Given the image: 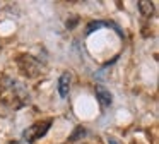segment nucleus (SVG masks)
Instances as JSON below:
<instances>
[{"mask_svg": "<svg viewBox=\"0 0 159 144\" xmlns=\"http://www.w3.org/2000/svg\"><path fill=\"white\" fill-rule=\"evenodd\" d=\"M52 123H53L52 120H45V122H36V123H33V125L24 132V139L28 141L29 144L36 142V141L41 139V137L45 136L46 132H48V129L52 127Z\"/></svg>", "mask_w": 159, "mask_h": 144, "instance_id": "f257e3e1", "label": "nucleus"}, {"mask_svg": "<svg viewBox=\"0 0 159 144\" xmlns=\"http://www.w3.org/2000/svg\"><path fill=\"white\" fill-rule=\"evenodd\" d=\"M70 74L69 72H63L58 79V94L60 98H67L69 96V91H70Z\"/></svg>", "mask_w": 159, "mask_h": 144, "instance_id": "f03ea898", "label": "nucleus"}, {"mask_svg": "<svg viewBox=\"0 0 159 144\" xmlns=\"http://www.w3.org/2000/svg\"><path fill=\"white\" fill-rule=\"evenodd\" d=\"M101 27H113L116 33H120L121 34V29L116 26V24H113V22H106V21H94V22H91L89 26H87V31H86V34H91L93 31H96V29H101Z\"/></svg>", "mask_w": 159, "mask_h": 144, "instance_id": "7ed1b4c3", "label": "nucleus"}, {"mask_svg": "<svg viewBox=\"0 0 159 144\" xmlns=\"http://www.w3.org/2000/svg\"><path fill=\"white\" fill-rule=\"evenodd\" d=\"M96 96H98V99H99V103L103 106H110L111 101H113L111 93L108 91L106 88H103V86H96Z\"/></svg>", "mask_w": 159, "mask_h": 144, "instance_id": "20e7f679", "label": "nucleus"}, {"mask_svg": "<svg viewBox=\"0 0 159 144\" xmlns=\"http://www.w3.org/2000/svg\"><path fill=\"white\" fill-rule=\"evenodd\" d=\"M137 5L140 7V12L144 14V16H149V14L152 12V3L151 2H139Z\"/></svg>", "mask_w": 159, "mask_h": 144, "instance_id": "39448f33", "label": "nucleus"}, {"mask_svg": "<svg viewBox=\"0 0 159 144\" xmlns=\"http://www.w3.org/2000/svg\"><path fill=\"white\" fill-rule=\"evenodd\" d=\"M80 136H82V137L86 136V129H80V127H79V129L75 130V134H74V136L70 137V141H75L77 137H80Z\"/></svg>", "mask_w": 159, "mask_h": 144, "instance_id": "423d86ee", "label": "nucleus"}, {"mask_svg": "<svg viewBox=\"0 0 159 144\" xmlns=\"http://www.w3.org/2000/svg\"><path fill=\"white\" fill-rule=\"evenodd\" d=\"M106 142L108 144H120L116 139H115V137H106Z\"/></svg>", "mask_w": 159, "mask_h": 144, "instance_id": "0eeeda50", "label": "nucleus"}]
</instances>
